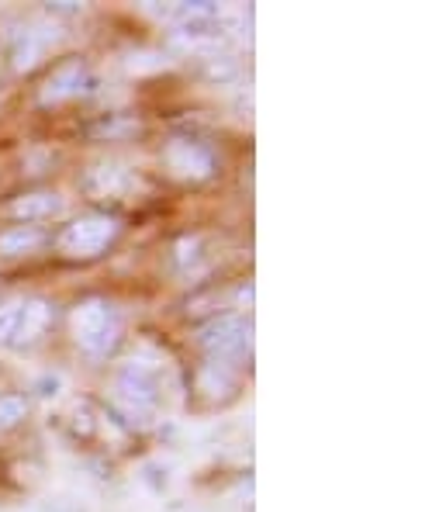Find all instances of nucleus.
Instances as JSON below:
<instances>
[{
	"instance_id": "obj_9",
	"label": "nucleus",
	"mask_w": 446,
	"mask_h": 512,
	"mask_svg": "<svg viewBox=\"0 0 446 512\" xmlns=\"http://www.w3.org/2000/svg\"><path fill=\"white\" fill-rule=\"evenodd\" d=\"M52 229L49 225H4L0 229V256L4 260H25L49 250Z\"/></svg>"
},
{
	"instance_id": "obj_1",
	"label": "nucleus",
	"mask_w": 446,
	"mask_h": 512,
	"mask_svg": "<svg viewBox=\"0 0 446 512\" xmlns=\"http://www.w3.org/2000/svg\"><path fill=\"white\" fill-rule=\"evenodd\" d=\"M122 232H125L122 215L111 212V208H90V212L52 229L49 250L66 263H94L115 250Z\"/></svg>"
},
{
	"instance_id": "obj_2",
	"label": "nucleus",
	"mask_w": 446,
	"mask_h": 512,
	"mask_svg": "<svg viewBox=\"0 0 446 512\" xmlns=\"http://www.w3.org/2000/svg\"><path fill=\"white\" fill-rule=\"evenodd\" d=\"M66 326H70V340L73 346L90 360H108L118 353V346L125 340V319L122 308L115 301L90 295L80 298L77 305L66 315Z\"/></svg>"
},
{
	"instance_id": "obj_15",
	"label": "nucleus",
	"mask_w": 446,
	"mask_h": 512,
	"mask_svg": "<svg viewBox=\"0 0 446 512\" xmlns=\"http://www.w3.org/2000/svg\"><path fill=\"white\" fill-rule=\"evenodd\" d=\"M135 128H139V122H132V118L108 115V118H101V125L94 128V135L97 139H122V135H132Z\"/></svg>"
},
{
	"instance_id": "obj_13",
	"label": "nucleus",
	"mask_w": 446,
	"mask_h": 512,
	"mask_svg": "<svg viewBox=\"0 0 446 512\" xmlns=\"http://www.w3.org/2000/svg\"><path fill=\"white\" fill-rule=\"evenodd\" d=\"M194 63H198V77H204L208 84H229V80L239 77V63L229 52H211V56H201Z\"/></svg>"
},
{
	"instance_id": "obj_16",
	"label": "nucleus",
	"mask_w": 446,
	"mask_h": 512,
	"mask_svg": "<svg viewBox=\"0 0 446 512\" xmlns=\"http://www.w3.org/2000/svg\"><path fill=\"white\" fill-rule=\"evenodd\" d=\"M80 4H49V14H80Z\"/></svg>"
},
{
	"instance_id": "obj_3",
	"label": "nucleus",
	"mask_w": 446,
	"mask_h": 512,
	"mask_svg": "<svg viewBox=\"0 0 446 512\" xmlns=\"http://www.w3.org/2000/svg\"><path fill=\"white\" fill-rule=\"evenodd\" d=\"M160 167L170 180L184 187L208 184L211 177H218V153L211 142H204L194 132L170 135L160 149Z\"/></svg>"
},
{
	"instance_id": "obj_14",
	"label": "nucleus",
	"mask_w": 446,
	"mask_h": 512,
	"mask_svg": "<svg viewBox=\"0 0 446 512\" xmlns=\"http://www.w3.org/2000/svg\"><path fill=\"white\" fill-rule=\"evenodd\" d=\"M18 315H21V298L0 301V346L14 343V333H18Z\"/></svg>"
},
{
	"instance_id": "obj_6",
	"label": "nucleus",
	"mask_w": 446,
	"mask_h": 512,
	"mask_svg": "<svg viewBox=\"0 0 446 512\" xmlns=\"http://www.w3.org/2000/svg\"><path fill=\"white\" fill-rule=\"evenodd\" d=\"M239 388H243V367L222 364V360L201 357L191 371V398L201 409H222V405L236 402Z\"/></svg>"
},
{
	"instance_id": "obj_10",
	"label": "nucleus",
	"mask_w": 446,
	"mask_h": 512,
	"mask_svg": "<svg viewBox=\"0 0 446 512\" xmlns=\"http://www.w3.org/2000/svg\"><path fill=\"white\" fill-rule=\"evenodd\" d=\"M80 187L94 201H108V198L118 201L135 187V173L125 170V167H111V163H104V167H90L87 173H83Z\"/></svg>"
},
{
	"instance_id": "obj_12",
	"label": "nucleus",
	"mask_w": 446,
	"mask_h": 512,
	"mask_svg": "<svg viewBox=\"0 0 446 512\" xmlns=\"http://www.w3.org/2000/svg\"><path fill=\"white\" fill-rule=\"evenodd\" d=\"M28 416H32V398L25 391H4L0 395V436L21 429L28 423Z\"/></svg>"
},
{
	"instance_id": "obj_17",
	"label": "nucleus",
	"mask_w": 446,
	"mask_h": 512,
	"mask_svg": "<svg viewBox=\"0 0 446 512\" xmlns=\"http://www.w3.org/2000/svg\"><path fill=\"white\" fill-rule=\"evenodd\" d=\"M0 301H4V295H0Z\"/></svg>"
},
{
	"instance_id": "obj_11",
	"label": "nucleus",
	"mask_w": 446,
	"mask_h": 512,
	"mask_svg": "<svg viewBox=\"0 0 446 512\" xmlns=\"http://www.w3.org/2000/svg\"><path fill=\"white\" fill-rule=\"evenodd\" d=\"M42 52H45V39L35 28H21L18 35L11 39V49H7V59L18 73H32L35 66L42 63Z\"/></svg>"
},
{
	"instance_id": "obj_8",
	"label": "nucleus",
	"mask_w": 446,
	"mask_h": 512,
	"mask_svg": "<svg viewBox=\"0 0 446 512\" xmlns=\"http://www.w3.org/2000/svg\"><path fill=\"white\" fill-rule=\"evenodd\" d=\"M56 326V305L42 295H25L21 298V315H18V333H14L11 350H32Z\"/></svg>"
},
{
	"instance_id": "obj_7",
	"label": "nucleus",
	"mask_w": 446,
	"mask_h": 512,
	"mask_svg": "<svg viewBox=\"0 0 446 512\" xmlns=\"http://www.w3.org/2000/svg\"><path fill=\"white\" fill-rule=\"evenodd\" d=\"M66 212V198L52 187H28L0 205V218L11 225H45Z\"/></svg>"
},
{
	"instance_id": "obj_5",
	"label": "nucleus",
	"mask_w": 446,
	"mask_h": 512,
	"mask_svg": "<svg viewBox=\"0 0 446 512\" xmlns=\"http://www.w3.org/2000/svg\"><path fill=\"white\" fill-rule=\"evenodd\" d=\"M97 80L94 70L83 56H63L59 63H52L45 70V77L35 87V101L39 108H63V104H73L80 97L94 94Z\"/></svg>"
},
{
	"instance_id": "obj_4",
	"label": "nucleus",
	"mask_w": 446,
	"mask_h": 512,
	"mask_svg": "<svg viewBox=\"0 0 446 512\" xmlns=\"http://www.w3.org/2000/svg\"><path fill=\"white\" fill-rule=\"evenodd\" d=\"M198 346L201 357L222 360L232 367H246L253 353V322L243 312H222L211 315L208 322L198 326Z\"/></svg>"
}]
</instances>
